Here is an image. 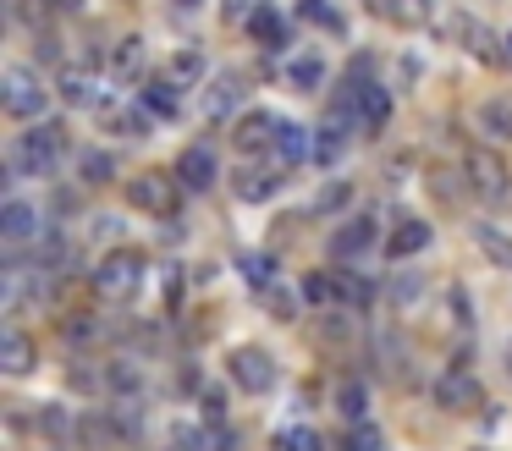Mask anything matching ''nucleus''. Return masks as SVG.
<instances>
[{
    "label": "nucleus",
    "instance_id": "f257e3e1",
    "mask_svg": "<svg viewBox=\"0 0 512 451\" xmlns=\"http://www.w3.org/2000/svg\"><path fill=\"white\" fill-rule=\"evenodd\" d=\"M72 149V132L61 127V121H34L28 132H17L12 149H6V165H12V176H45L61 165V154Z\"/></svg>",
    "mask_w": 512,
    "mask_h": 451
},
{
    "label": "nucleus",
    "instance_id": "f03ea898",
    "mask_svg": "<svg viewBox=\"0 0 512 451\" xmlns=\"http://www.w3.org/2000/svg\"><path fill=\"white\" fill-rule=\"evenodd\" d=\"M0 105H6V116H17V121H39L45 105H50L45 77H39L34 66H6V72H0Z\"/></svg>",
    "mask_w": 512,
    "mask_h": 451
},
{
    "label": "nucleus",
    "instance_id": "7ed1b4c3",
    "mask_svg": "<svg viewBox=\"0 0 512 451\" xmlns=\"http://www.w3.org/2000/svg\"><path fill=\"white\" fill-rule=\"evenodd\" d=\"M138 286H144V253L138 248H111L100 259V270H94V292L105 303H127Z\"/></svg>",
    "mask_w": 512,
    "mask_h": 451
},
{
    "label": "nucleus",
    "instance_id": "20e7f679",
    "mask_svg": "<svg viewBox=\"0 0 512 451\" xmlns=\"http://www.w3.org/2000/svg\"><path fill=\"white\" fill-rule=\"evenodd\" d=\"M463 176H468V193L474 198H485L490 209H501L512 198V171L501 165V154L496 149H468V165H463Z\"/></svg>",
    "mask_w": 512,
    "mask_h": 451
},
{
    "label": "nucleus",
    "instance_id": "39448f33",
    "mask_svg": "<svg viewBox=\"0 0 512 451\" xmlns=\"http://www.w3.org/2000/svg\"><path fill=\"white\" fill-rule=\"evenodd\" d=\"M226 374H232V380L243 385L248 396H265V391H276V380H281L276 358H270V352H259V347H237L232 358H226Z\"/></svg>",
    "mask_w": 512,
    "mask_h": 451
},
{
    "label": "nucleus",
    "instance_id": "423d86ee",
    "mask_svg": "<svg viewBox=\"0 0 512 451\" xmlns=\"http://www.w3.org/2000/svg\"><path fill=\"white\" fill-rule=\"evenodd\" d=\"M177 176H166V171H144V176H133L127 182V204L133 209H144V215H177Z\"/></svg>",
    "mask_w": 512,
    "mask_h": 451
},
{
    "label": "nucleus",
    "instance_id": "0eeeda50",
    "mask_svg": "<svg viewBox=\"0 0 512 451\" xmlns=\"http://www.w3.org/2000/svg\"><path fill=\"white\" fill-rule=\"evenodd\" d=\"M182 182V193H210L215 182H221V154L210 149V143H188V149L177 154V171H171Z\"/></svg>",
    "mask_w": 512,
    "mask_h": 451
},
{
    "label": "nucleus",
    "instance_id": "6e6552de",
    "mask_svg": "<svg viewBox=\"0 0 512 451\" xmlns=\"http://www.w3.org/2000/svg\"><path fill=\"white\" fill-rule=\"evenodd\" d=\"M276 132H281L276 110H243V116L232 121V149L237 154H270L276 149Z\"/></svg>",
    "mask_w": 512,
    "mask_h": 451
},
{
    "label": "nucleus",
    "instance_id": "1a4fd4ad",
    "mask_svg": "<svg viewBox=\"0 0 512 451\" xmlns=\"http://www.w3.org/2000/svg\"><path fill=\"white\" fill-rule=\"evenodd\" d=\"M380 242V226H375V215H353V220H342V226L331 231V259L336 264H347V259H364L369 248Z\"/></svg>",
    "mask_w": 512,
    "mask_h": 451
},
{
    "label": "nucleus",
    "instance_id": "9d476101",
    "mask_svg": "<svg viewBox=\"0 0 512 451\" xmlns=\"http://www.w3.org/2000/svg\"><path fill=\"white\" fill-rule=\"evenodd\" d=\"M358 121L342 116V110H325V121L314 127V165H336L347 154V143H353Z\"/></svg>",
    "mask_w": 512,
    "mask_h": 451
},
{
    "label": "nucleus",
    "instance_id": "9b49d317",
    "mask_svg": "<svg viewBox=\"0 0 512 451\" xmlns=\"http://www.w3.org/2000/svg\"><path fill=\"white\" fill-rule=\"evenodd\" d=\"M39 226H45V215H39L28 198H6V209H0V237H6V248H17V242H34Z\"/></svg>",
    "mask_w": 512,
    "mask_h": 451
},
{
    "label": "nucleus",
    "instance_id": "f8f14e48",
    "mask_svg": "<svg viewBox=\"0 0 512 451\" xmlns=\"http://www.w3.org/2000/svg\"><path fill=\"white\" fill-rule=\"evenodd\" d=\"M270 160H276L281 171H292V165L314 160V132H309V127H298V121H281V132H276V149H270Z\"/></svg>",
    "mask_w": 512,
    "mask_h": 451
},
{
    "label": "nucleus",
    "instance_id": "ddd939ff",
    "mask_svg": "<svg viewBox=\"0 0 512 451\" xmlns=\"http://www.w3.org/2000/svg\"><path fill=\"white\" fill-rule=\"evenodd\" d=\"M435 402L452 407V413H468V407L479 402V380H474L468 369H457V363H452V369H446L441 380H435Z\"/></svg>",
    "mask_w": 512,
    "mask_h": 451
},
{
    "label": "nucleus",
    "instance_id": "4468645a",
    "mask_svg": "<svg viewBox=\"0 0 512 451\" xmlns=\"http://www.w3.org/2000/svg\"><path fill=\"white\" fill-rule=\"evenodd\" d=\"M34 358H39V347H34V336H28L23 325L0 330V369H6V374H28V369H34Z\"/></svg>",
    "mask_w": 512,
    "mask_h": 451
},
{
    "label": "nucleus",
    "instance_id": "2eb2a0df",
    "mask_svg": "<svg viewBox=\"0 0 512 451\" xmlns=\"http://www.w3.org/2000/svg\"><path fill=\"white\" fill-rule=\"evenodd\" d=\"M430 242H435V226H430V220H419V215H408V220H402V226L386 237V253H391V264H397V259H413V253H424Z\"/></svg>",
    "mask_w": 512,
    "mask_h": 451
},
{
    "label": "nucleus",
    "instance_id": "dca6fc26",
    "mask_svg": "<svg viewBox=\"0 0 512 451\" xmlns=\"http://www.w3.org/2000/svg\"><path fill=\"white\" fill-rule=\"evenodd\" d=\"M281 193V165H248V171H237V198L243 204H265V198Z\"/></svg>",
    "mask_w": 512,
    "mask_h": 451
},
{
    "label": "nucleus",
    "instance_id": "f3484780",
    "mask_svg": "<svg viewBox=\"0 0 512 451\" xmlns=\"http://www.w3.org/2000/svg\"><path fill=\"white\" fill-rule=\"evenodd\" d=\"M182 94H188V88H177L171 77H155V83L138 88V99H144V110L155 121H177L182 116Z\"/></svg>",
    "mask_w": 512,
    "mask_h": 451
},
{
    "label": "nucleus",
    "instance_id": "a211bd4d",
    "mask_svg": "<svg viewBox=\"0 0 512 451\" xmlns=\"http://www.w3.org/2000/svg\"><path fill=\"white\" fill-rule=\"evenodd\" d=\"M56 94L67 99L72 110H100V88H94V77L78 72V66H61L56 72Z\"/></svg>",
    "mask_w": 512,
    "mask_h": 451
},
{
    "label": "nucleus",
    "instance_id": "6ab92c4d",
    "mask_svg": "<svg viewBox=\"0 0 512 451\" xmlns=\"http://www.w3.org/2000/svg\"><path fill=\"white\" fill-rule=\"evenodd\" d=\"M78 440H83V446H94V451H111V446H122V440H127V429L116 424V413H83L78 418Z\"/></svg>",
    "mask_w": 512,
    "mask_h": 451
},
{
    "label": "nucleus",
    "instance_id": "aec40b11",
    "mask_svg": "<svg viewBox=\"0 0 512 451\" xmlns=\"http://www.w3.org/2000/svg\"><path fill=\"white\" fill-rule=\"evenodd\" d=\"M248 33H254L259 44H270V50H287V39H292L287 17H281L270 0H259V6H254V17H248Z\"/></svg>",
    "mask_w": 512,
    "mask_h": 451
},
{
    "label": "nucleus",
    "instance_id": "412c9836",
    "mask_svg": "<svg viewBox=\"0 0 512 451\" xmlns=\"http://www.w3.org/2000/svg\"><path fill=\"white\" fill-rule=\"evenodd\" d=\"M303 303L309 308H325V314H331V308H342V275H331V270H314V275H303Z\"/></svg>",
    "mask_w": 512,
    "mask_h": 451
},
{
    "label": "nucleus",
    "instance_id": "4be33fe9",
    "mask_svg": "<svg viewBox=\"0 0 512 451\" xmlns=\"http://www.w3.org/2000/svg\"><path fill=\"white\" fill-rule=\"evenodd\" d=\"M479 138L512 143V99H485V105H479Z\"/></svg>",
    "mask_w": 512,
    "mask_h": 451
},
{
    "label": "nucleus",
    "instance_id": "5701e85b",
    "mask_svg": "<svg viewBox=\"0 0 512 451\" xmlns=\"http://www.w3.org/2000/svg\"><path fill=\"white\" fill-rule=\"evenodd\" d=\"M105 72H111L116 83H133V77H144V39H116Z\"/></svg>",
    "mask_w": 512,
    "mask_h": 451
},
{
    "label": "nucleus",
    "instance_id": "b1692460",
    "mask_svg": "<svg viewBox=\"0 0 512 451\" xmlns=\"http://www.w3.org/2000/svg\"><path fill=\"white\" fill-rule=\"evenodd\" d=\"M386 121H391V88L375 83V88L364 94V105H358V132H369V138H375Z\"/></svg>",
    "mask_w": 512,
    "mask_h": 451
},
{
    "label": "nucleus",
    "instance_id": "393cba45",
    "mask_svg": "<svg viewBox=\"0 0 512 451\" xmlns=\"http://www.w3.org/2000/svg\"><path fill=\"white\" fill-rule=\"evenodd\" d=\"M474 242H479V253H485L496 270H512V237H507L501 226H485V220H479V226H474Z\"/></svg>",
    "mask_w": 512,
    "mask_h": 451
},
{
    "label": "nucleus",
    "instance_id": "a878e982",
    "mask_svg": "<svg viewBox=\"0 0 512 451\" xmlns=\"http://www.w3.org/2000/svg\"><path fill=\"white\" fill-rule=\"evenodd\" d=\"M336 413L347 418V424H364V413H369V391H364V380H336Z\"/></svg>",
    "mask_w": 512,
    "mask_h": 451
},
{
    "label": "nucleus",
    "instance_id": "bb28decb",
    "mask_svg": "<svg viewBox=\"0 0 512 451\" xmlns=\"http://www.w3.org/2000/svg\"><path fill=\"white\" fill-rule=\"evenodd\" d=\"M287 77H292V88H303V94H314V88L325 83V55H292L287 61Z\"/></svg>",
    "mask_w": 512,
    "mask_h": 451
},
{
    "label": "nucleus",
    "instance_id": "cd10ccee",
    "mask_svg": "<svg viewBox=\"0 0 512 451\" xmlns=\"http://www.w3.org/2000/svg\"><path fill=\"white\" fill-rule=\"evenodd\" d=\"M78 176H83L89 187H105V182L116 176V154H111V149H83V154H78Z\"/></svg>",
    "mask_w": 512,
    "mask_h": 451
},
{
    "label": "nucleus",
    "instance_id": "c85d7f7f",
    "mask_svg": "<svg viewBox=\"0 0 512 451\" xmlns=\"http://www.w3.org/2000/svg\"><path fill=\"white\" fill-rule=\"evenodd\" d=\"M237 94H243V88H237V77H221V83H215L210 94H204V116H210V121L237 116Z\"/></svg>",
    "mask_w": 512,
    "mask_h": 451
},
{
    "label": "nucleus",
    "instance_id": "c756f323",
    "mask_svg": "<svg viewBox=\"0 0 512 451\" xmlns=\"http://www.w3.org/2000/svg\"><path fill=\"white\" fill-rule=\"evenodd\" d=\"M204 72H210V66H204V50H177L171 55V83L177 88H193V83H204Z\"/></svg>",
    "mask_w": 512,
    "mask_h": 451
},
{
    "label": "nucleus",
    "instance_id": "7c9ffc66",
    "mask_svg": "<svg viewBox=\"0 0 512 451\" xmlns=\"http://www.w3.org/2000/svg\"><path fill=\"white\" fill-rule=\"evenodd\" d=\"M237 270L248 275L254 292H270V286H276V259H270V253H237Z\"/></svg>",
    "mask_w": 512,
    "mask_h": 451
},
{
    "label": "nucleus",
    "instance_id": "2f4dec72",
    "mask_svg": "<svg viewBox=\"0 0 512 451\" xmlns=\"http://www.w3.org/2000/svg\"><path fill=\"white\" fill-rule=\"evenodd\" d=\"M270 451H325V440L314 435L309 424H287V429H276V440H270Z\"/></svg>",
    "mask_w": 512,
    "mask_h": 451
},
{
    "label": "nucleus",
    "instance_id": "473e14b6",
    "mask_svg": "<svg viewBox=\"0 0 512 451\" xmlns=\"http://www.w3.org/2000/svg\"><path fill=\"white\" fill-rule=\"evenodd\" d=\"M298 17H303V22H314V28H325V33H347L342 11H336L331 0H298Z\"/></svg>",
    "mask_w": 512,
    "mask_h": 451
},
{
    "label": "nucleus",
    "instance_id": "72a5a7b5",
    "mask_svg": "<svg viewBox=\"0 0 512 451\" xmlns=\"http://www.w3.org/2000/svg\"><path fill=\"white\" fill-rule=\"evenodd\" d=\"M380 17H397L408 22V28H419V22H430V0H375Z\"/></svg>",
    "mask_w": 512,
    "mask_h": 451
},
{
    "label": "nucleus",
    "instance_id": "f704fd0d",
    "mask_svg": "<svg viewBox=\"0 0 512 451\" xmlns=\"http://www.w3.org/2000/svg\"><path fill=\"white\" fill-rule=\"evenodd\" d=\"M342 451H386V435H380V429L364 418V424H353V429H347Z\"/></svg>",
    "mask_w": 512,
    "mask_h": 451
},
{
    "label": "nucleus",
    "instance_id": "c9c22d12",
    "mask_svg": "<svg viewBox=\"0 0 512 451\" xmlns=\"http://www.w3.org/2000/svg\"><path fill=\"white\" fill-rule=\"evenodd\" d=\"M347 198H353V182H331V187L320 193V204H314V209H320V215H331V209H342Z\"/></svg>",
    "mask_w": 512,
    "mask_h": 451
},
{
    "label": "nucleus",
    "instance_id": "e433bc0d",
    "mask_svg": "<svg viewBox=\"0 0 512 451\" xmlns=\"http://www.w3.org/2000/svg\"><path fill=\"white\" fill-rule=\"evenodd\" d=\"M39 61H45V66H61V44L50 39V33H39Z\"/></svg>",
    "mask_w": 512,
    "mask_h": 451
},
{
    "label": "nucleus",
    "instance_id": "4c0bfd02",
    "mask_svg": "<svg viewBox=\"0 0 512 451\" xmlns=\"http://www.w3.org/2000/svg\"><path fill=\"white\" fill-rule=\"evenodd\" d=\"M45 6H56V11H61V17H78V11H83V6H89V0H45Z\"/></svg>",
    "mask_w": 512,
    "mask_h": 451
},
{
    "label": "nucleus",
    "instance_id": "58836bf2",
    "mask_svg": "<svg viewBox=\"0 0 512 451\" xmlns=\"http://www.w3.org/2000/svg\"><path fill=\"white\" fill-rule=\"evenodd\" d=\"M39 451H67V440H45V446H39Z\"/></svg>",
    "mask_w": 512,
    "mask_h": 451
},
{
    "label": "nucleus",
    "instance_id": "ea45409f",
    "mask_svg": "<svg viewBox=\"0 0 512 451\" xmlns=\"http://www.w3.org/2000/svg\"><path fill=\"white\" fill-rule=\"evenodd\" d=\"M501 55H507V66H512V33H507V39H501Z\"/></svg>",
    "mask_w": 512,
    "mask_h": 451
},
{
    "label": "nucleus",
    "instance_id": "a19ab883",
    "mask_svg": "<svg viewBox=\"0 0 512 451\" xmlns=\"http://www.w3.org/2000/svg\"><path fill=\"white\" fill-rule=\"evenodd\" d=\"M182 6H199V0H182Z\"/></svg>",
    "mask_w": 512,
    "mask_h": 451
}]
</instances>
